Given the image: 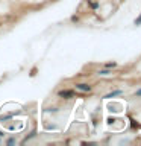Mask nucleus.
I'll list each match as a JSON object with an SVG mask.
<instances>
[{"label":"nucleus","instance_id":"obj_1","mask_svg":"<svg viewBox=\"0 0 141 146\" xmlns=\"http://www.w3.org/2000/svg\"><path fill=\"white\" fill-rule=\"evenodd\" d=\"M59 96H61V98L68 99V98H73V96H74V93H73L71 90H62V91H59Z\"/></svg>","mask_w":141,"mask_h":146},{"label":"nucleus","instance_id":"obj_2","mask_svg":"<svg viewBox=\"0 0 141 146\" xmlns=\"http://www.w3.org/2000/svg\"><path fill=\"white\" fill-rule=\"evenodd\" d=\"M76 88H77V90H80V91H84V93H88V91H91V87H90V85H86V84H77V85H76Z\"/></svg>","mask_w":141,"mask_h":146},{"label":"nucleus","instance_id":"obj_3","mask_svg":"<svg viewBox=\"0 0 141 146\" xmlns=\"http://www.w3.org/2000/svg\"><path fill=\"white\" fill-rule=\"evenodd\" d=\"M99 75H102V76H106V75H111V72H109L108 68H106V70H100V72H99Z\"/></svg>","mask_w":141,"mask_h":146},{"label":"nucleus","instance_id":"obj_4","mask_svg":"<svg viewBox=\"0 0 141 146\" xmlns=\"http://www.w3.org/2000/svg\"><path fill=\"white\" fill-rule=\"evenodd\" d=\"M117 94H121V91L118 90V91H114V93H111V94H108L106 98H114V96H117Z\"/></svg>","mask_w":141,"mask_h":146},{"label":"nucleus","instance_id":"obj_5","mask_svg":"<svg viewBox=\"0 0 141 146\" xmlns=\"http://www.w3.org/2000/svg\"><path fill=\"white\" fill-rule=\"evenodd\" d=\"M117 66V62H108L106 64V68H112V67H115Z\"/></svg>","mask_w":141,"mask_h":146},{"label":"nucleus","instance_id":"obj_6","mask_svg":"<svg viewBox=\"0 0 141 146\" xmlns=\"http://www.w3.org/2000/svg\"><path fill=\"white\" fill-rule=\"evenodd\" d=\"M140 23H141V15H140L138 20H135V25H140Z\"/></svg>","mask_w":141,"mask_h":146},{"label":"nucleus","instance_id":"obj_7","mask_svg":"<svg viewBox=\"0 0 141 146\" xmlns=\"http://www.w3.org/2000/svg\"><path fill=\"white\" fill-rule=\"evenodd\" d=\"M136 94H141V90H140V91H138V93H136Z\"/></svg>","mask_w":141,"mask_h":146}]
</instances>
